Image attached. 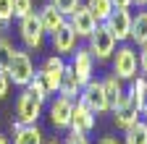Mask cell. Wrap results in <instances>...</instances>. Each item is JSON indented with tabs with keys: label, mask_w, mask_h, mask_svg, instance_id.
Wrapping results in <instances>:
<instances>
[{
	"label": "cell",
	"mask_w": 147,
	"mask_h": 144,
	"mask_svg": "<svg viewBox=\"0 0 147 144\" xmlns=\"http://www.w3.org/2000/svg\"><path fill=\"white\" fill-rule=\"evenodd\" d=\"M102 89H105V100H108V110L113 113L116 110V105L121 102V97L126 94V89H123V81L116 76V74H110L102 79Z\"/></svg>",
	"instance_id": "obj_17"
},
{
	"label": "cell",
	"mask_w": 147,
	"mask_h": 144,
	"mask_svg": "<svg viewBox=\"0 0 147 144\" xmlns=\"http://www.w3.org/2000/svg\"><path fill=\"white\" fill-rule=\"evenodd\" d=\"M66 21H68V26H71L74 31H76V37H79V40H87L89 34L97 29V19L89 13V8H87V5H79V8H76V11H74L68 19H66Z\"/></svg>",
	"instance_id": "obj_10"
},
{
	"label": "cell",
	"mask_w": 147,
	"mask_h": 144,
	"mask_svg": "<svg viewBox=\"0 0 147 144\" xmlns=\"http://www.w3.org/2000/svg\"><path fill=\"white\" fill-rule=\"evenodd\" d=\"M110 60H113V74L121 81H131L137 76V71H139V55H137V50L131 45L116 47V52H113Z\"/></svg>",
	"instance_id": "obj_2"
},
{
	"label": "cell",
	"mask_w": 147,
	"mask_h": 144,
	"mask_svg": "<svg viewBox=\"0 0 147 144\" xmlns=\"http://www.w3.org/2000/svg\"><path fill=\"white\" fill-rule=\"evenodd\" d=\"M13 21V0H0V31H5Z\"/></svg>",
	"instance_id": "obj_24"
},
{
	"label": "cell",
	"mask_w": 147,
	"mask_h": 144,
	"mask_svg": "<svg viewBox=\"0 0 147 144\" xmlns=\"http://www.w3.org/2000/svg\"><path fill=\"white\" fill-rule=\"evenodd\" d=\"M137 47L147 45V11H139V13H131V34H129Z\"/></svg>",
	"instance_id": "obj_19"
},
{
	"label": "cell",
	"mask_w": 147,
	"mask_h": 144,
	"mask_svg": "<svg viewBox=\"0 0 147 144\" xmlns=\"http://www.w3.org/2000/svg\"><path fill=\"white\" fill-rule=\"evenodd\" d=\"M13 52H16V47L11 45V40L5 37V34H0V71L8 68V63H11V58H13Z\"/></svg>",
	"instance_id": "obj_23"
},
{
	"label": "cell",
	"mask_w": 147,
	"mask_h": 144,
	"mask_svg": "<svg viewBox=\"0 0 147 144\" xmlns=\"http://www.w3.org/2000/svg\"><path fill=\"white\" fill-rule=\"evenodd\" d=\"M37 16H40V24H42V29H45V34H53V31H58L63 24H66V16L55 8L53 3H47V5H42L40 11H37Z\"/></svg>",
	"instance_id": "obj_16"
},
{
	"label": "cell",
	"mask_w": 147,
	"mask_h": 144,
	"mask_svg": "<svg viewBox=\"0 0 147 144\" xmlns=\"http://www.w3.org/2000/svg\"><path fill=\"white\" fill-rule=\"evenodd\" d=\"M40 115H42V102L29 89H24L18 94V100H16V121L24 123V126H32V123L40 121Z\"/></svg>",
	"instance_id": "obj_6"
},
{
	"label": "cell",
	"mask_w": 147,
	"mask_h": 144,
	"mask_svg": "<svg viewBox=\"0 0 147 144\" xmlns=\"http://www.w3.org/2000/svg\"><path fill=\"white\" fill-rule=\"evenodd\" d=\"M34 11V0H13V19H24Z\"/></svg>",
	"instance_id": "obj_25"
},
{
	"label": "cell",
	"mask_w": 147,
	"mask_h": 144,
	"mask_svg": "<svg viewBox=\"0 0 147 144\" xmlns=\"http://www.w3.org/2000/svg\"><path fill=\"white\" fill-rule=\"evenodd\" d=\"M18 37H21L26 50H40L45 45V29H42L40 16L34 11L29 16H24V19H18Z\"/></svg>",
	"instance_id": "obj_4"
},
{
	"label": "cell",
	"mask_w": 147,
	"mask_h": 144,
	"mask_svg": "<svg viewBox=\"0 0 147 144\" xmlns=\"http://www.w3.org/2000/svg\"><path fill=\"white\" fill-rule=\"evenodd\" d=\"M142 121H147V92H144V100H142Z\"/></svg>",
	"instance_id": "obj_32"
},
{
	"label": "cell",
	"mask_w": 147,
	"mask_h": 144,
	"mask_svg": "<svg viewBox=\"0 0 147 144\" xmlns=\"http://www.w3.org/2000/svg\"><path fill=\"white\" fill-rule=\"evenodd\" d=\"M97 144H121V141H118V139H113V136H102Z\"/></svg>",
	"instance_id": "obj_31"
},
{
	"label": "cell",
	"mask_w": 147,
	"mask_h": 144,
	"mask_svg": "<svg viewBox=\"0 0 147 144\" xmlns=\"http://www.w3.org/2000/svg\"><path fill=\"white\" fill-rule=\"evenodd\" d=\"M24 89H29V92H32V94H34L37 100H40L42 105H45V102L50 100V92H47V86L42 84V79H40V76H37V74H34V79H32V81H29V84H26Z\"/></svg>",
	"instance_id": "obj_22"
},
{
	"label": "cell",
	"mask_w": 147,
	"mask_h": 144,
	"mask_svg": "<svg viewBox=\"0 0 147 144\" xmlns=\"http://www.w3.org/2000/svg\"><path fill=\"white\" fill-rule=\"evenodd\" d=\"M5 74H8V79L16 84V86H26L32 79H34V60H32V55L26 50H16L13 52V58H11V63H8V68H5Z\"/></svg>",
	"instance_id": "obj_3"
},
{
	"label": "cell",
	"mask_w": 147,
	"mask_h": 144,
	"mask_svg": "<svg viewBox=\"0 0 147 144\" xmlns=\"http://www.w3.org/2000/svg\"><path fill=\"white\" fill-rule=\"evenodd\" d=\"M71 110H74V100L58 94L53 102H50V123L55 126V129L66 131L71 126Z\"/></svg>",
	"instance_id": "obj_11"
},
{
	"label": "cell",
	"mask_w": 147,
	"mask_h": 144,
	"mask_svg": "<svg viewBox=\"0 0 147 144\" xmlns=\"http://www.w3.org/2000/svg\"><path fill=\"white\" fill-rule=\"evenodd\" d=\"M68 129L74 131H82V134H89L92 129H95V113L89 110V107L84 102H74V110H71V126Z\"/></svg>",
	"instance_id": "obj_14"
},
{
	"label": "cell",
	"mask_w": 147,
	"mask_h": 144,
	"mask_svg": "<svg viewBox=\"0 0 147 144\" xmlns=\"http://www.w3.org/2000/svg\"><path fill=\"white\" fill-rule=\"evenodd\" d=\"M63 68H66V60H63L61 55H50V58H45V63L40 66V71H37V76L42 79V84L47 86L50 94H55V92L61 89Z\"/></svg>",
	"instance_id": "obj_7"
},
{
	"label": "cell",
	"mask_w": 147,
	"mask_h": 144,
	"mask_svg": "<svg viewBox=\"0 0 147 144\" xmlns=\"http://www.w3.org/2000/svg\"><path fill=\"white\" fill-rule=\"evenodd\" d=\"M76 31H74L71 26H68V21L58 29V31H53L50 34V42H53V52H55V55H71V52L74 50H76Z\"/></svg>",
	"instance_id": "obj_12"
},
{
	"label": "cell",
	"mask_w": 147,
	"mask_h": 144,
	"mask_svg": "<svg viewBox=\"0 0 147 144\" xmlns=\"http://www.w3.org/2000/svg\"><path fill=\"white\" fill-rule=\"evenodd\" d=\"M79 102H84L87 107L95 115L100 113H108V100H105V89H102V81H95V79H89L84 86H82V92H79Z\"/></svg>",
	"instance_id": "obj_8"
},
{
	"label": "cell",
	"mask_w": 147,
	"mask_h": 144,
	"mask_svg": "<svg viewBox=\"0 0 147 144\" xmlns=\"http://www.w3.org/2000/svg\"><path fill=\"white\" fill-rule=\"evenodd\" d=\"M102 24L116 37V42H126L129 34H131V11L129 8H113V13H110Z\"/></svg>",
	"instance_id": "obj_9"
},
{
	"label": "cell",
	"mask_w": 147,
	"mask_h": 144,
	"mask_svg": "<svg viewBox=\"0 0 147 144\" xmlns=\"http://www.w3.org/2000/svg\"><path fill=\"white\" fill-rule=\"evenodd\" d=\"M8 89H11V79H8L5 71H0V100L8 97Z\"/></svg>",
	"instance_id": "obj_28"
},
{
	"label": "cell",
	"mask_w": 147,
	"mask_h": 144,
	"mask_svg": "<svg viewBox=\"0 0 147 144\" xmlns=\"http://www.w3.org/2000/svg\"><path fill=\"white\" fill-rule=\"evenodd\" d=\"M61 144H89V139H87V134H82V131L68 129V136H66Z\"/></svg>",
	"instance_id": "obj_27"
},
{
	"label": "cell",
	"mask_w": 147,
	"mask_h": 144,
	"mask_svg": "<svg viewBox=\"0 0 147 144\" xmlns=\"http://www.w3.org/2000/svg\"><path fill=\"white\" fill-rule=\"evenodd\" d=\"M82 81H79V76H76V71H74L68 63H66V68H63V76H61V89H58V94H63V97H68V100H76L79 97V92H82Z\"/></svg>",
	"instance_id": "obj_18"
},
{
	"label": "cell",
	"mask_w": 147,
	"mask_h": 144,
	"mask_svg": "<svg viewBox=\"0 0 147 144\" xmlns=\"http://www.w3.org/2000/svg\"><path fill=\"white\" fill-rule=\"evenodd\" d=\"M0 144H11V141H8V136H0Z\"/></svg>",
	"instance_id": "obj_34"
},
{
	"label": "cell",
	"mask_w": 147,
	"mask_h": 144,
	"mask_svg": "<svg viewBox=\"0 0 147 144\" xmlns=\"http://www.w3.org/2000/svg\"><path fill=\"white\" fill-rule=\"evenodd\" d=\"M139 71H142V76H147V45L139 47Z\"/></svg>",
	"instance_id": "obj_29"
},
{
	"label": "cell",
	"mask_w": 147,
	"mask_h": 144,
	"mask_svg": "<svg viewBox=\"0 0 147 144\" xmlns=\"http://www.w3.org/2000/svg\"><path fill=\"white\" fill-rule=\"evenodd\" d=\"M47 144H61V141H47Z\"/></svg>",
	"instance_id": "obj_35"
},
{
	"label": "cell",
	"mask_w": 147,
	"mask_h": 144,
	"mask_svg": "<svg viewBox=\"0 0 147 144\" xmlns=\"http://www.w3.org/2000/svg\"><path fill=\"white\" fill-rule=\"evenodd\" d=\"M123 144H147V121H137L123 131Z\"/></svg>",
	"instance_id": "obj_20"
},
{
	"label": "cell",
	"mask_w": 147,
	"mask_h": 144,
	"mask_svg": "<svg viewBox=\"0 0 147 144\" xmlns=\"http://www.w3.org/2000/svg\"><path fill=\"white\" fill-rule=\"evenodd\" d=\"M71 68L76 71V76H79V81L82 84H87L89 79H92V74H95V58H92V52L87 50V47H76L71 52Z\"/></svg>",
	"instance_id": "obj_13"
},
{
	"label": "cell",
	"mask_w": 147,
	"mask_h": 144,
	"mask_svg": "<svg viewBox=\"0 0 147 144\" xmlns=\"http://www.w3.org/2000/svg\"><path fill=\"white\" fill-rule=\"evenodd\" d=\"M113 118H116V126L121 131H126L129 126H134L139 118H142V105L129 94V89H126V94L121 97V102L116 105V110H113Z\"/></svg>",
	"instance_id": "obj_5"
},
{
	"label": "cell",
	"mask_w": 147,
	"mask_h": 144,
	"mask_svg": "<svg viewBox=\"0 0 147 144\" xmlns=\"http://www.w3.org/2000/svg\"><path fill=\"white\" fill-rule=\"evenodd\" d=\"M134 5H137V8H144V5H147V0H134Z\"/></svg>",
	"instance_id": "obj_33"
},
{
	"label": "cell",
	"mask_w": 147,
	"mask_h": 144,
	"mask_svg": "<svg viewBox=\"0 0 147 144\" xmlns=\"http://www.w3.org/2000/svg\"><path fill=\"white\" fill-rule=\"evenodd\" d=\"M110 3H113V8H131L134 0H110Z\"/></svg>",
	"instance_id": "obj_30"
},
{
	"label": "cell",
	"mask_w": 147,
	"mask_h": 144,
	"mask_svg": "<svg viewBox=\"0 0 147 144\" xmlns=\"http://www.w3.org/2000/svg\"><path fill=\"white\" fill-rule=\"evenodd\" d=\"M50 3H53L55 8H58V11L66 16V19H68V16H71L74 11H76V8L82 5V0H50Z\"/></svg>",
	"instance_id": "obj_26"
},
{
	"label": "cell",
	"mask_w": 147,
	"mask_h": 144,
	"mask_svg": "<svg viewBox=\"0 0 147 144\" xmlns=\"http://www.w3.org/2000/svg\"><path fill=\"white\" fill-rule=\"evenodd\" d=\"M84 5H87V8H89V13L97 19V24H102L108 16L113 13V3H110V0H87Z\"/></svg>",
	"instance_id": "obj_21"
},
{
	"label": "cell",
	"mask_w": 147,
	"mask_h": 144,
	"mask_svg": "<svg viewBox=\"0 0 147 144\" xmlns=\"http://www.w3.org/2000/svg\"><path fill=\"white\" fill-rule=\"evenodd\" d=\"M11 129H13V144H45L42 131L37 129V123L24 126V123L13 121V123H11Z\"/></svg>",
	"instance_id": "obj_15"
},
{
	"label": "cell",
	"mask_w": 147,
	"mask_h": 144,
	"mask_svg": "<svg viewBox=\"0 0 147 144\" xmlns=\"http://www.w3.org/2000/svg\"><path fill=\"white\" fill-rule=\"evenodd\" d=\"M116 47H118V42H116L113 34L108 31L105 24H97V29L87 37V50L92 52L95 60H110L113 52H116Z\"/></svg>",
	"instance_id": "obj_1"
}]
</instances>
